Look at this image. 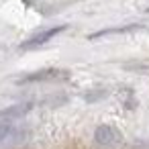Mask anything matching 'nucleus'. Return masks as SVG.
I'll use <instances>...</instances> for the list:
<instances>
[{"label":"nucleus","instance_id":"nucleus-5","mask_svg":"<svg viewBox=\"0 0 149 149\" xmlns=\"http://www.w3.org/2000/svg\"><path fill=\"white\" fill-rule=\"evenodd\" d=\"M25 139V131L15 127L13 123L8 125H0V145H8V143H21Z\"/></svg>","mask_w":149,"mask_h":149},{"label":"nucleus","instance_id":"nucleus-6","mask_svg":"<svg viewBox=\"0 0 149 149\" xmlns=\"http://www.w3.org/2000/svg\"><path fill=\"white\" fill-rule=\"evenodd\" d=\"M143 29V25H127V27H116V29H102L98 33H92L90 39H100V37H106V35H118V33H129V31H139Z\"/></svg>","mask_w":149,"mask_h":149},{"label":"nucleus","instance_id":"nucleus-2","mask_svg":"<svg viewBox=\"0 0 149 149\" xmlns=\"http://www.w3.org/2000/svg\"><path fill=\"white\" fill-rule=\"evenodd\" d=\"M70 72L68 70H59V68H45L39 72H33L29 76H25L21 80V84H33V82H59V80H68Z\"/></svg>","mask_w":149,"mask_h":149},{"label":"nucleus","instance_id":"nucleus-4","mask_svg":"<svg viewBox=\"0 0 149 149\" xmlns=\"http://www.w3.org/2000/svg\"><path fill=\"white\" fill-rule=\"evenodd\" d=\"M61 31H65V27H53V29H47V31H41V33H35L31 39H27L23 45H21V49H35V47H39V45H43V43H47L49 39H53L55 35H59Z\"/></svg>","mask_w":149,"mask_h":149},{"label":"nucleus","instance_id":"nucleus-3","mask_svg":"<svg viewBox=\"0 0 149 149\" xmlns=\"http://www.w3.org/2000/svg\"><path fill=\"white\" fill-rule=\"evenodd\" d=\"M31 108H33V102H21V104H15V106L0 110V125H8V123H13L21 116H25Z\"/></svg>","mask_w":149,"mask_h":149},{"label":"nucleus","instance_id":"nucleus-1","mask_svg":"<svg viewBox=\"0 0 149 149\" xmlns=\"http://www.w3.org/2000/svg\"><path fill=\"white\" fill-rule=\"evenodd\" d=\"M123 141H125L123 133L112 125H100L94 131V143L100 149H116L123 145Z\"/></svg>","mask_w":149,"mask_h":149}]
</instances>
